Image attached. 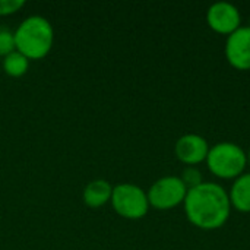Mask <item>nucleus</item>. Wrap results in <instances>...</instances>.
<instances>
[{"mask_svg":"<svg viewBox=\"0 0 250 250\" xmlns=\"http://www.w3.org/2000/svg\"><path fill=\"white\" fill-rule=\"evenodd\" d=\"M113 186L103 179L92 180L83 189V202L91 208H100L111 201Z\"/></svg>","mask_w":250,"mask_h":250,"instance_id":"nucleus-10","label":"nucleus"},{"mask_svg":"<svg viewBox=\"0 0 250 250\" xmlns=\"http://www.w3.org/2000/svg\"><path fill=\"white\" fill-rule=\"evenodd\" d=\"M183 207L189 223L201 230L221 229L231 214L229 192L215 182H204L188 189Z\"/></svg>","mask_w":250,"mask_h":250,"instance_id":"nucleus-1","label":"nucleus"},{"mask_svg":"<svg viewBox=\"0 0 250 250\" xmlns=\"http://www.w3.org/2000/svg\"><path fill=\"white\" fill-rule=\"evenodd\" d=\"M179 177L182 179V182L185 183V186L188 189L196 188L201 183H204L202 173L199 171V168L196 166H186L185 170L182 171V176H179Z\"/></svg>","mask_w":250,"mask_h":250,"instance_id":"nucleus-12","label":"nucleus"},{"mask_svg":"<svg viewBox=\"0 0 250 250\" xmlns=\"http://www.w3.org/2000/svg\"><path fill=\"white\" fill-rule=\"evenodd\" d=\"M13 34L16 50L28 60H38L47 56L54 40L53 26L42 16L26 18Z\"/></svg>","mask_w":250,"mask_h":250,"instance_id":"nucleus-2","label":"nucleus"},{"mask_svg":"<svg viewBox=\"0 0 250 250\" xmlns=\"http://www.w3.org/2000/svg\"><path fill=\"white\" fill-rule=\"evenodd\" d=\"M205 163L208 170L215 177L224 180H236L245 173L248 166V154L240 145L224 141L209 148Z\"/></svg>","mask_w":250,"mask_h":250,"instance_id":"nucleus-3","label":"nucleus"},{"mask_svg":"<svg viewBox=\"0 0 250 250\" xmlns=\"http://www.w3.org/2000/svg\"><path fill=\"white\" fill-rule=\"evenodd\" d=\"M188 188L179 176H164L158 179L148 190L149 207L167 211L182 205L186 199Z\"/></svg>","mask_w":250,"mask_h":250,"instance_id":"nucleus-5","label":"nucleus"},{"mask_svg":"<svg viewBox=\"0 0 250 250\" xmlns=\"http://www.w3.org/2000/svg\"><path fill=\"white\" fill-rule=\"evenodd\" d=\"M25 4L23 0H0V16L12 15Z\"/></svg>","mask_w":250,"mask_h":250,"instance_id":"nucleus-14","label":"nucleus"},{"mask_svg":"<svg viewBox=\"0 0 250 250\" xmlns=\"http://www.w3.org/2000/svg\"><path fill=\"white\" fill-rule=\"evenodd\" d=\"M28 66H29V60L18 50L12 51L3 59V69L12 78H19L25 75L28 70Z\"/></svg>","mask_w":250,"mask_h":250,"instance_id":"nucleus-11","label":"nucleus"},{"mask_svg":"<svg viewBox=\"0 0 250 250\" xmlns=\"http://www.w3.org/2000/svg\"><path fill=\"white\" fill-rule=\"evenodd\" d=\"M208 141L198 133H186L180 136L174 145L176 157L186 166H198L204 163L209 152Z\"/></svg>","mask_w":250,"mask_h":250,"instance_id":"nucleus-8","label":"nucleus"},{"mask_svg":"<svg viewBox=\"0 0 250 250\" xmlns=\"http://www.w3.org/2000/svg\"><path fill=\"white\" fill-rule=\"evenodd\" d=\"M246 154H248V164L250 166V148H249V151H248Z\"/></svg>","mask_w":250,"mask_h":250,"instance_id":"nucleus-15","label":"nucleus"},{"mask_svg":"<svg viewBox=\"0 0 250 250\" xmlns=\"http://www.w3.org/2000/svg\"><path fill=\"white\" fill-rule=\"evenodd\" d=\"M249 26H250V25H249Z\"/></svg>","mask_w":250,"mask_h":250,"instance_id":"nucleus-16","label":"nucleus"},{"mask_svg":"<svg viewBox=\"0 0 250 250\" xmlns=\"http://www.w3.org/2000/svg\"><path fill=\"white\" fill-rule=\"evenodd\" d=\"M16 50L15 44V34L6 28H0V56L6 57L12 51Z\"/></svg>","mask_w":250,"mask_h":250,"instance_id":"nucleus-13","label":"nucleus"},{"mask_svg":"<svg viewBox=\"0 0 250 250\" xmlns=\"http://www.w3.org/2000/svg\"><path fill=\"white\" fill-rule=\"evenodd\" d=\"M110 202L114 211L127 220H139L149 211L146 192L133 183H120L114 186Z\"/></svg>","mask_w":250,"mask_h":250,"instance_id":"nucleus-4","label":"nucleus"},{"mask_svg":"<svg viewBox=\"0 0 250 250\" xmlns=\"http://www.w3.org/2000/svg\"><path fill=\"white\" fill-rule=\"evenodd\" d=\"M224 54L234 69L250 70V26L242 25L227 37Z\"/></svg>","mask_w":250,"mask_h":250,"instance_id":"nucleus-7","label":"nucleus"},{"mask_svg":"<svg viewBox=\"0 0 250 250\" xmlns=\"http://www.w3.org/2000/svg\"><path fill=\"white\" fill-rule=\"evenodd\" d=\"M229 198L231 202V208L239 212H250V173H243L239 176L229 192Z\"/></svg>","mask_w":250,"mask_h":250,"instance_id":"nucleus-9","label":"nucleus"},{"mask_svg":"<svg viewBox=\"0 0 250 250\" xmlns=\"http://www.w3.org/2000/svg\"><path fill=\"white\" fill-rule=\"evenodd\" d=\"M207 22L212 31L229 37L242 26V15L236 4L215 1L207 10Z\"/></svg>","mask_w":250,"mask_h":250,"instance_id":"nucleus-6","label":"nucleus"}]
</instances>
